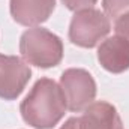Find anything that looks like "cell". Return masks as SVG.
<instances>
[{"mask_svg": "<svg viewBox=\"0 0 129 129\" xmlns=\"http://www.w3.org/2000/svg\"><path fill=\"white\" fill-rule=\"evenodd\" d=\"M66 110L60 86L50 78L38 80L20 105L23 120L35 129H53L63 119Z\"/></svg>", "mask_w": 129, "mask_h": 129, "instance_id": "cell-1", "label": "cell"}, {"mask_svg": "<svg viewBox=\"0 0 129 129\" xmlns=\"http://www.w3.org/2000/svg\"><path fill=\"white\" fill-rule=\"evenodd\" d=\"M20 53L24 62L42 69L54 68L63 59L62 39L42 27H33L21 35Z\"/></svg>", "mask_w": 129, "mask_h": 129, "instance_id": "cell-2", "label": "cell"}, {"mask_svg": "<svg viewBox=\"0 0 129 129\" xmlns=\"http://www.w3.org/2000/svg\"><path fill=\"white\" fill-rule=\"evenodd\" d=\"M111 24L108 17L99 9L77 11L71 20L69 39L81 48H93L110 33Z\"/></svg>", "mask_w": 129, "mask_h": 129, "instance_id": "cell-3", "label": "cell"}, {"mask_svg": "<svg viewBox=\"0 0 129 129\" xmlns=\"http://www.w3.org/2000/svg\"><path fill=\"white\" fill-rule=\"evenodd\" d=\"M59 86L66 101V107L72 113L84 111L96 96V83L86 69H66L60 77Z\"/></svg>", "mask_w": 129, "mask_h": 129, "instance_id": "cell-4", "label": "cell"}, {"mask_svg": "<svg viewBox=\"0 0 129 129\" xmlns=\"http://www.w3.org/2000/svg\"><path fill=\"white\" fill-rule=\"evenodd\" d=\"M32 77L29 64L17 56L0 54V98L14 101L20 96Z\"/></svg>", "mask_w": 129, "mask_h": 129, "instance_id": "cell-5", "label": "cell"}, {"mask_svg": "<svg viewBox=\"0 0 129 129\" xmlns=\"http://www.w3.org/2000/svg\"><path fill=\"white\" fill-rule=\"evenodd\" d=\"M11 15L21 26L35 27L45 23L56 8V0H11Z\"/></svg>", "mask_w": 129, "mask_h": 129, "instance_id": "cell-6", "label": "cell"}, {"mask_svg": "<svg viewBox=\"0 0 129 129\" xmlns=\"http://www.w3.org/2000/svg\"><path fill=\"white\" fill-rule=\"evenodd\" d=\"M101 66L111 74H122L129 69V41L116 35L105 39L98 48Z\"/></svg>", "mask_w": 129, "mask_h": 129, "instance_id": "cell-7", "label": "cell"}, {"mask_svg": "<svg viewBox=\"0 0 129 129\" xmlns=\"http://www.w3.org/2000/svg\"><path fill=\"white\" fill-rule=\"evenodd\" d=\"M78 129H123V123L116 107L98 101L92 102L78 117Z\"/></svg>", "mask_w": 129, "mask_h": 129, "instance_id": "cell-8", "label": "cell"}, {"mask_svg": "<svg viewBox=\"0 0 129 129\" xmlns=\"http://www.w3.org/2000/svg\"><path fill=\"white\" fill-rule=\"evenodd\" d=\"M102 6L107 17L114 20L129 12V0H102Z\"/></svg>", "mask_w": 129, "mask_h": 129, "instance_id": "cell-9", "label": "cell"}, {"mask_svg": "<svg viewBox=\"0 0 129 129\" xmlns=\"http://www.w3.org/2000/svg\"><path fill=\"white\" fill-rule=\"evenodd\" d=\"M114 30H116V33L119 36H122L126 41H129V12L128 14H123L122 17H119L116 20Z\"/></svg>", "mask_w": 129, "mask_h": 129, "instance_id": "cell-10", "label": "cell"}, {"mask_svg": "<svg viewBox=\"0 0 129 129\" xmlns=\"http://www.w3.org/2000/svg\"><path fill=\"white\" fill-rule=\"evenodd\" d=\"M98 0H62L64 6L69 9V11H81V9H89L92 8Z\"/></svg>", "mask_w": 129, "mask_h": 129, "instance_id": "cell-11", "label": "cell"}, {"mask_svg": "<svg viewBox=\"0 0 129 129\" xmlns=\"http://www.w3.org/2000/svg\"><path fill=\"white\" fill-rule=\"evenodd\" d=\"M60 129H78V117H71V119H68Z\"/></svg>", "mask_w": 129, "mask_h": 129, "instance_id": "cell-12", "label": "cell"}]
</instances>
